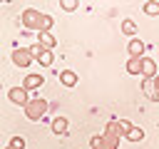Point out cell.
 Wrapping results in <instances>:
<instances>
[{
  "instance_id": "d6986e66",
  "label": "cell",
  "mask_w": 159,
  "mask_h": 149,
  "mask_svg": "<svg viewBox=\"0 0 159 149\" xmlns=\"http://www.w3.org/2000/svg\"><path fill=\"white\" fill-rule=\"evenodd\" d=\"M142 10H144L147 15H152V17H154V15H159V2L149 0V2H144V7H142Z\"/></svg>"
},
{
  "instance_id": "d4e9b609",
  "label": "cell",
  "mask_w": 159,
  "mask_h": 149,
  "mask_svg": "<svg viewBox=\"0 0 159 149\" xmlns=\"http://www.w3.org/2000/svg\"><path fill=\"white\" fill-rule=\"evenodd\" d=\"M5 149H12V147H5Z\"/></svg>"
},
{
  "instance_id": "e0dca14e",
  "label": "cell",
  "mask_w": 159,
  "mask_h": 149,
  "mask_svg": "<svg viewBox=\"0 0 159 149\" xmlns=\"http://www.w3.org/2000/svg\"><path fill=\"white\" fill-rule=\"evenodd\" d=\"M124 139H129V142H142V139H144V132H142L139 127H132V129L127 132V137H124Z\"/></svg>"
},
{
  "instance_id": "30bf717a",
  "label": "cell",
  "mask_w": 159,
  "mask_h": 149,
  "mask_svg": "<svg viewBox=\"0 0 159 149\" xmlns=\"http://www.w3.org/2000/svg\"><path fill=\"white\" fill-rule=\"evenodd\" d=\"M127 72L129 74H142V57H129L127 60Z\"/></svg>"
},
{
  "instance_id": "277c9868",
  "label": "cell",
  "mask_w": 159,
  "mask_h": 149,
  "mask_svg": "<svg viewBox=\"0 0 159 149\" xmlns=\"http://www.w3.org/2000/svg\"><path fill=\"white\" fill-rule=\"evenodd\" d=\"M7 99L12 102V104H20L22 109L27 107V102H30V97H27V89L20 84V87H10L7 89Z\"/></svg>"
},
{
  "instance_id": "52a82bcc",
  "label": "cell",
  "mask_w": 159,
  "mask_h": 149,
  "mask_svg": "<svg viewBox=\"0 0 159 149\" xmlns=\"http://www.w3.org/2000/svg\"><path fill=\"white\" fill-rule=\"evenodd\" d=\"M142 92L147 94V99L159 102V89H157V82H154V79H144V82H142Z\"/></svg>"
},
{
  "instance_id": "5bb4252c",
  "label": "cell",
  "mask_w": 159,
  "mask_h": 149,
  "mask_svg": "<svg viewBox=\"0 0 159 149\" xmlns=\"http://www.w3.org/2000/svg\"><path fill=\"white\" fill-rule=\"evenodd\" d=\"M52 132L55 134H65L67 132V119L65 117H55L52 119Z\"/></svg>"
},
{
  "instance_id": "ffe728a7",
  "label": "cell",
  "mask_w": 159,
  "mask_h": 149,
  "mask_svg": "<svg viewBox=\"0 0 159 149\" xmlns=\"http://www.w3.org/2000/svg\"><path fill=\"white\" fill-rule=\"evenodd\" d=\"M60 7L67 10V12H72V10H77V0H60Z\"/></svg>"
},
{
  "instance_id": "3957f363",
  "label": "cell",
  "mask_w": 159,
  "mask_h": 149,
  "mask_svg": "<svg viewBox=\"0 0 159 149\" xmlns=\"http://www.w3.org/2000/svg\"><path fill=\"white\" fill-rule=\"evenodd\" d=\"M40 17H42V12H40V10H35V7H27V10H22V15H20V22H22L27 30H37V27H40Z\"/></svg>"
},
{
  "instance_id": "8992f818",
  "label": "cell",
  "mask_w": 159,
  "mask_h": 149,
  "mask_svg": "<svg viewBox=\"0 0 159 149\" xmlns=\"http://www.w3.org/2000/svg\"><path fill=\"white\" fill-rule=\"evenodd\" d=\"M142 77L144 79H154L157 77V62L152 57H142Z\"/></svg>"
},
{
  "instance_id": "44dd1931",
  "label": "cell",
  "mask_w": 159,
  "mask_h": 149,
  "mask_svg": "<svg viewBox=\"0 0 159 149\" xmlns=\"http://www.w3.org/2000/svg\"><path fill=\"white\" fill-rule=\"evenodd\" d=\"M27 50H30V55H32V57H35V60H37V57H40V55H42V52H45V47H42V45H40V42H35V45H32V47H27Z\"/></svg>"
},
{
  "instance_id": "9a60e30c",
  "label": "cell",
  "mask_w": 159,
  "mask_h": 149,
  "mask_svg": "<svg viewBox=\"0 0 159 149\" xmlns=\"http://www.w3.org/2000/svg\"><path fill=\"white\" fill-rule=\"evenodd\" d=\"M55 25V20H52V15H45L42 12V17H40V27H37V32H50V27Z\"/></svg>"
},
{
  "instance_id": "7c38bea8",
  "label": "cell",
  "mask_w": 159,
  "mask_h": 149,
  "mask_svg": "<svg viewBox=\"0 0 159 149\" xmlns=\"http://www.w3.org/2000/svg\"><path fill=\"white\" fill-rule=\"evenodd\" d=\"M119 147V137H114V134H102V149H117Z\"/></svg>"
},
{
  "instance_id": "6da1fadb",
  "label": "cell",
  "mask_w": 159,
  "mask_h": 149,
  "mask_svg": "<svg viewBox=\"0 0 159 149\" xmlns=\"http://www.w3.org/2000/svg\"><path fill=\"white\" fill-rule=\"evenodd\" d=\"M45 112H47V99H42V97L30 99L27 107H25V117H27L30 122H40V119L45 117Z\"/></svg>"
},
{
  "instance_id": "cb8c5ba5",
  "label": "cell",
  "mask_w": 159,
  "mask_h": 149,
  "mask_svg": "<svg viewBox=\"0 0 159 149\" xmlns=\"http://www.w3.org/2000/svg\"><path fill=\"white\" fill-rule=\"evenodd\" d=\"M154 82H157V89H159V74H157V77H154Z\"/></svg>"
},
{
  "instance_id": "5b68a950",
  "label": "cell",
  "mask_w": 159,
  "mask_h": 149,
  "mask_svg": "<svg viewBox=\"0 0 159 149\" xmlns=\"http://www.w3.org/2000/svg\"><path fill=\"white\" fill-rule=\"evenodd\" d=\"M12 62H15L17 67H27L30 62H35V57L30 55V50H25V47H17V50H12Z\"/></svg>"
},
{
  "instance_id": "7402d4cb",
  "label": "cell",
  "mask_w": 159,
  "mask_h": 149,
  "mask_svg": "<svg viewBox=\"0 0 159 149\" xmlns=\"http://www.w3.org/2000/svg\"><path fill=\"white\" fill-rule=\"evenodd\" d=\"M10 147H12V149H25V139H22V137H12V139H10Z\"/></svg>"
},
{
  "instance_id": "7a4b0ae2",
  "label": "cell",
  "mask_w": 159,
  "mask_h": 149,
  "mask_svg": "<svg viewBox=\"0 0 159 149\" xmlns=\"http://www.w3.org/2000/svg\"><path fill=\"white\" fill-rule=\"evenodd\" d=\"M132 127H134V124L127 122V119H112V122H107V129H104V132H107V134H114V137H119V139H124Z\"/></svg>"
},
{
  "instance_id": "8fae6325",
  "label": "cell",
  "mask_w": 159,
  "mask_h": 149,
  "mask_svg": "<svg viewBox=\"0 0 159 149\" xmlns=\"http://www.w3.org/2000/svg\"><path fill=\"white\" fill-rule=\"evenodd\" d=\"M60 82H62L65 87H75V84H77V74H75L72 70H65V72H60Z\"/></svg>"
},
{
  "instance_id": "4fadbf2b",
  "label": "cell",
  "mask_w": 159,
  "mask_h": 149,
  "mask_svg": "<svg viewBox=\"0 0 159 149\" xmlns=\"http://www.w3.org/2000/svg\"><path fill=\"white\" fill-rule=\"evenodd\" d=\"M37 42H40V45H42L45 50H52V47L57 45V40H55V37H52L50 32H40V37H37Z\"/></svg>"
},
{
  "instance_id": "ac0fdd59",
  "label": "cell",
  "mask_w": 159,
  "mask_h": 149,
  "mask_svg": "<svg viewBox=\"0 0 159 149\" xmlns=\"http://www.w3.org/2000/svg\"><path fill=\"white\" fill-rule=\"evenodd\" d=\"M37 62H40L42 67H50V65L55 62V57H52V50H45V52H42L40 57H37Z\"/></svg>"
},
{
  "instance_id": "9c48e42d",
  "label": "cell",
  "mask_w": 159,
  "mask_h": 149,
  "mask_svg": "<svg viewBox=\"0 0 159 149\" xmlns=\"http://www.w3.org/2000/svg\"><path fill=\"white\" fill-rule=\"evenodd\" d=\"M127 52H129V57H144V42L142 40H129Z\"/></svg>"
},
{
  "instance_id": "603a6c76",
  "label": "cell",
  "mask_w": 159,
  "mask_h": 149,
  "mask_svg": "<svg viewBox=\"0 0 159 149\" xmlns=\"http://www.w3.org/2000/svg\"><path fill=\"white\" fill-rule=\"evenodd\" d=\"M89 147H92V149H102V134H97V137H92V142H89Z\"/></svg>"
},
{
  "instance_id": "ba28073f",
  "label": "cell",
  "mask_w": 159,
  "mask_h": 149,
  "mask_svg": "<svg viewBox=\"0 0 159 149\" xmlns=\"http://www.w3.org/2000/svg\"><path fill=\"white\" fill-rule=\"evenodd\" d=\"M42 82H45V77H42V74H27V77L22 79V87H25L27 92H32V89H40V87H42Z\"/></svg>"
},
{
  "instance_id": "2e32d148",
  "label": "cell",
  "mask_w": 159,
  "mask_h": 149,
  "mask_svg": "<svg viewBox=\"0 0 159 149\" xmlns=\"http://www.w3.org/2000/svg\"><path fill=\"white\" fill-rule=\"evenodd\" d=\"M122 32L129 35V37L137 35V22H134V20H122Z\"/></svg>"
}]
</instances>
